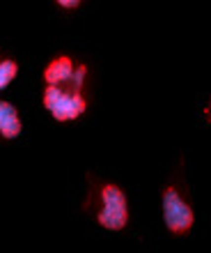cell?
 I'll return each instance as SVG.
<instances>
[{
	"label": "cell",
	"instance_id": "obj_1",
	"mask_svg": "<svg viewBox=\"0 0 211 253\" xmlns=\"http://www.w3.org/2000/svg\"><path fill=\"white\" fill-rule=\"evenodd\" d=\"M87 79V65H78L73 79L46 85L44 90V108L55 118L58 122H71L78 120L87 111V99L83 94V85Z\"/></svg>",
	"mask_w": 211,
	"mask_h": 253
},
{
	"label": "cell",
	"instance_id": "obj_2",
	"mask_svg": "<svg viewBox=\"0 0 211 253\" xmlns=\"http://www.w3.org/2000/svg\"><path fill=\"white\" fill-rule=\"evenodd\" d=\"M94 184V207H97V223L106 230H124L129 223V205H126V193L117 184Z\"/></svg>",
	"mask_w": 211,
	"mask_h": 253
},
{
	"label": "cell",
	"instance_id": "obj_3",
	"mask_svg": "<svg viewBox=\"0 0 211 253\" xmlns=\"http://www.w3.org/2000/svg\"><path fill=\"white\" fill-rule=\"evenodd\" d=\"M163 221L172 235L191 233L193 223H195L193 207L181 198V193L175 187H168L163 191Z\"/></svg>",
	"mask_w": 211,
	"mask_h": 253
},
{
	"label": "cell",
	"instance_id": "obj_4",
	"mask_svg": "<svg viewBox=\"0 0 211 253\" xmlns=\"http://www.w3.org/2000/svg\"><path fill=\"white\" fill-rule=\"evenodd\" d=\"M21 131H23V125H21L16 106H12L9 101H0V136L14 140L21 136Z\"/></svg>",
	"mask_w": 211,
	"mask_h": 253
},
{
	"label": "cell",
	"instance_id": "obj_5",
	"mask_svg": "<svg viewBox=\"0 0 211 253\" xmlns=\"http://www.w3.org/2000/svg\"><path fill=\"white\" fill-rule=\"evenodd\" d=\"M73 74H76V65H73L71 58L69 55H58L44 69V81H46V85H55V83L73 79Z\"/></svg>",
	"mask_w": 211,
	"mask_h": 253
},
{
	"label": "cell",
	"instance_id": "obj_6",
	"mask_svg": "<svg viewBox=\"0 0 211 253\" xmlns=\"http://www.w3.org/2000/svg\"><path fill=\"white\" fill-rule=\"evenodd\" d=\"M19 74V62L12 58H2L0 60V90H5Z\"/></svg>",
	"mask_w": 211,
	"mask_h": 253
},
{
	"label": "cell",
	"instance_id": "obj_7",
	"mask_svg": "<svg viewBox=\"0 0 211 253\" xmlns=\"http://www.w3.org/2000/svg\"><path fill=\"white\" fill-rule=\"evenodd\" d=\"M62 9H76V7H80V2L83 0H55Z\"/></svg>",
	"mask_w": 211,
	"mask_h": 253
}]
</instances>
